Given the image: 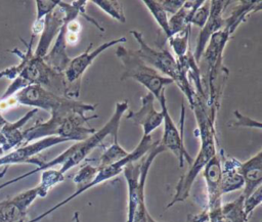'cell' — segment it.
<instances>
[{"mask_svg": "<svg viewBox=\"0 0 262 222\" xmlns=\"http://www.w3.org/2000/svg\"><path fill=\"white\" fill-rule=\"evenodd\" d=\"M260 1H239L238 4L232 9L230 15L225 17L224 27L211 36L205 51L203 53L204 59L207 63V84L209 90V96L207 97L206 103L210 110L211 116L216 118L220 91L222 86V81L219 80L222 71L225 70L222 66V55L225 49V46L236 30V28L247 18L251 12H255L261 9Z\"/></svg>", "mask_w": 262, "mask_h": 222, "instance_id": "cell-1", "label": "cell"}, {"mask_svg": "<svg viewBox=\"0 0 262 222\" xmlns=\"http://www.w3.org/2000/svg\"><path fill=\"white\" fill-rule=\"evenodd\" d=\"M127 109H128L127 100L117 102L114 114L100 129L96 130L88 138L82 141L75 142L73 145H71L69 148H67L63 152L58 154L56 158L47 162H44L41 160V162L39 163L36 169L0 184V190L10 184H13L29 176H32L33 174L42 172L47 169H52L54 166H57V165L61 166L59 169V172L62 174H66L70 169H72L73 167L83 162L87 158V156L90 154L96 147L104 148L106 147L104 145L105 142L112 143L114 140L118 139V132H119L121 119Z\"/></svg>", "mask_w": 262, "mask_h": 222, "instance_id": "cell-2", "label": "cell"}, {"mask_svg": "<svg viewBox=\"0 0 262 222\" xmlns=\"http://www.w3.org/2000/svg\"><path fill=\"white\" fill-rule=\"evenodd\" d=\"M190 108L193 110L196 120V133L200 137L201 146L196 158L193 159L186 173L179 178L175 186L174 195L167 205V209L173 207L177 203L184 202L189 196L190 189L195 181V178L204 170L208 162L217 153L218 140L216 137L215 120L212 119L210 110L207 106L205 93L195 92L193 103Z\"/></svg>", "mask_w": 262, "mask_h": 222, "instance_id": "cell-3", "label": "cell"}, {"mask_svg": "<svg viewBox=\"0 0 262 222\" xmlns=\"http://www.w3.org/2000/svg\"><path fill=\"white\" fill-rule=\"evenodd\" d=\"M135 40L139 45V49L135 50L136 55L147 65L155 69L161 75L171 79L179 89L182 91L184 96L187 98L189 106L193 103L195 95L194 89L191 86L188 78V71L190 64L194 61L192 53L189 51L181 59H176L167 49L159 47H150L143 39L142 33L136 30L130 31Z\"/></svg>", "mask_w": 262, "mask_h": 222, "instance_id": "cell-4", "label": "cell"}, {"mask_svg": "<svg viewBox=\"0 0 262 222\" xmlns=\"http://www.w3.org/2000/svg\"><path fill=\"white\" fill-rule=\"evenodd\" d=\"M98 116H86L80 113H52L45 122H37L23 131L24 145L46 137H61L69 141H82L92 135L96 129L86 127L90 120Z\"/></svg>", "mask_w": 262, "mask_h": 222, "instance_id": "cell-5", "label": "cell"}, {"mask_svg": "<svg viewBox=\"0 0 262 222\" xmlns=\"http://www.w3.org/2000/svg\"><path fill=\"white\" fill-rule=\"evenodd\" d=\"M12 104L32 106L52 113H80L94 112L96 104L84 103L55 94L40 85H30L18 91L13 97L8 98Z\"/></svg>", "mask_w": 262, "mask_h": 222, "instance_id": "cell-6", "label": "cell"}, {"mask_svg": "<svg viewBox=\"0 0 262 222\" xmlns=\"http://www.w3.org/2000/svg\"><path fill=\"white\" fill-rule=\"evenodd\" d=\"M116 55L123 64V74L121 80L133 79L151 94L159 102L165 96L166 86L173 83V81L151 66L144 63L135 53V50H130L125 46L118 45Z\"/></svg>", "mask_w": 262, "mask_h": 222, "instance_id": "cell-7", "label": "cell"}, {"mask_svg": "<svg viewBox=\"0 0 262 222\" xmlns=\"http://www.w3.org/2000/svg\"><path fill=\"white\" fill-rule=\"evenodd\" d=\"M127 40L125 37H120L117 39H112L107 42L102 43L95 49H91L92 43L87 47V49L81 53L80 55L71 58L69 64L63 71L62 75L64 78V82L67 85L66 97L70 99L76 100L80 95V87H81V79L87 69L93 63V61L101 54L104 50L108 49L113 46H118L125 43Z\"/></svg>", "mask_w": 262, "mask_h": 222, "instance_id": "cell-8", "label": "cell"}, {"mask_svg": "<svg viewBox=\"0 0 262 222\" xmlns=\"http://www.w3.org/2000/svg\"><path fill=\"white\" fill-rule=\"evenodd\" d=\"M161 112L163 114V135L160 139L161 144L165 147L166 150H170L178 161V167L182 168L184 165V161H187L188 165H190L193 161L191 156L188 153L184 146L183 142V130L179 131L173 119L169 114V109L166 102V96H164L160 101Z\"/></svg>", "mask_w": 262, "mask_h": 222, "instance_id": "cell-9", "label": "cell"}, {"mask_svg": "<svg viewBox=\"0 0 262 222\" xmlns=\"http://www.w3.org/2000/svg\"><path fill=\"white\" fill-rule=\"evenodd\" d=\"M68 141V139L61 137H46L33 141L26 145H21L17 148H14L6 152L5 154L0 156V167H8L10 165L15 164L31 163L32 160L43 150Z\"/></svg>", "mask_w": 262, "mask_h": 222, "instance_id": "cell-10", "label": "cell"}, {"mask_svg": "<svg viewBox=\"0 0 262 222\" xmlns=\"http://www.w3.org/2000/svg\"><path fill=\"white\" fill-rule=\"evenodd\" d=\"M230 3V1H210V13L206 24L200 31L195 51L192 54L196 63H199V61L202 59L203 53L211 36L224 27L225 17H223L222 14L227 5Z\"/></svg>", "mask_w": 262, "mask_h": 222, "instance_id": "cell-11", "label": "cell"}, {"mask_svg": "<svg viewBox=\"0 0 262 222\" xmlns=\"http://www.w3.org/2000/svg\"><path fill=\"white\" fill-rule=\"evenodd\" d=\"M38 197L37 187L0 202V222H26L27 211Z\"/></svg>", "mask_w": 262, "mask_h": 222, "instance_id": "cell-12", "label": "cell"}, {"mask_svg": "<svg viewBox=\"0 0 262 222\" xmlns=\"http://www.w3.org/2000/svg\"><path fill=\"white\" fill-rule=\"evenodd\" d=\"M141 105L137 112H129L126 119L141 126L143 135L148 136L163 124V114L155 107V97L148 92L140 97Z\"/></svg>", "mask_w": 262, "mask_h": 222, "instance_id": "cell-13", "label": "cell"}, {"mask_svg": "<svg viewBox=\"0 0 262 222\" xmlns=\"http://www.w3.org/2000/svg\"><path fill=\"white\" fill-rule=\"evenodd\" d=\"M203 176L207 187V207L208 212L218 211L222 208L221 204V161L217 153L205 166Z\"/></svg>", "mask_w": 262, "mask_h": 222, "instance_id": "cell-14", "label": "cell"}, {"mask_svg": "<svg viewBox=\"0 0 262 222\" xmlns=\"http://www.w3.org/2000/svg\"><path fill=\"white\" fill-rule=\"evenodd\" d=\"M218 154L221 161V192H232L244 187V179L241 174V162L233 157L226 156L223 149Z\"/></svg>", "mask_w": 262, "mask_h": 222, "instance_id": "cell-15", "label": "cell"}, {"mask_svg": "<svg viewBox=\"0 0 262 222\" xmlns=\"http://www.w3.org/2000/svg\"><path fill=\"white\" fill-rule=\"evenodd\" d=\"M239 171L244 179L242 195L246 198L262 186V150H259L248 161L241 163Z\"/></svg>", "mask_w": 262, "mask_h": 222, "instance_id": "cell-16", "label": "cell"}, {"mask_svg": "<svg viewBox=\"0 0 262 222\" xmlns=\"http://www.w3.org/2000/svg\"><path fill=\"white\" fill-rule=\"evenodd\" d=\"M128 190V205H127V222H132L134 213L139 202V174H140V160L139 163L131 162L127 164L123 170Z\"/></svg>", "mask_w": 262, "mask_h": 222, "instance_id": "cell-17", "label": "cell"}, {"mask_svg": "<svg viewBox=\"0 0 262 222\" xmlns=\"http://www.w3.org/2000/svg\"><path fill=\"white\" fill-rule=\"evenodd\" d=\"M204 3V0H187L184 1L181 8L169 17V30L170 37L181 30H183L186 26H190L189 21L194 13V11ZM169 37V38H170ZM168 38V39H169ZM167 39V40H168Z\"/></svg>", "mask_w": 262, "mask_h": 222, "instance_id": "cell-18", "label": "cell"}, {"mask_svg": "<svg viewBox=\"0 0 262 222\" xmlns=\"http://www.w3.org/2000/svg\"><path fill=\"white\" fill-rule=\"evenodd\" d=\"M190 28H191V26L188 25L183 30L172 35L168 39L169 44L172 47L174 54L176 55V59H181L190 51L189 50Z\"/></svg>", "mask_w": 262, "mask_h": 222, "instance_id": "cell-19", "label": "cell"}, {"mask_svg": "<svg viewBox=\"0 0 262 222\" xmlns=\"http://www.w3.org/2000/svg\"><path fill=\"white\" fill-rule=\"evenodd\" d=\"M63 180L64 174L60 173L59 170L47 169L42 171L40 183L36 186L38 190V197H45L52 187L61 183Z\"/></svg>", "mask_w": 262, "mask_h": 222, "instance_id": "cell-20", "label": "cell"}, {"mask_svg": "<svg viewBox=\"0 0 262 222\" xmlns=\"http://www.w3.org/2000/svg\"><path fill=\"white\" fill-rule=\"evenodd\" d=\"M129 154V151L125 150L120 144L118 139L114 140L110 145L103 148V152L101 153L100 158L98 159V167H104L112 164H115L117 162H120L121 160L125 159Z\"/></svg>", "mask_w": 262, "mask_h": 222, "instance_id": "cell-21", "label": "cell"}, {"mask_svg": "<svg viewBox=\"0 0 262 222\" xmlns=\"http://www.w3.org/2000/svg\"><path fill=\"white\" fill-rule=\"evenodd\" d=\"M142 3L146 6V8L151 13L152 17L159 25L160 29L165 35V38L168 39L170 37V30H169V16L165 9L160 4L159 0H143Z\"/></svg>", "mask_w": 262, "mask_h": 222, "instance_id": "cell-22", "label": "cell"}, {"mask_svg": "<svg viewBox=\"0 0 262 222\" xmlns=\"http://www.w3.org/2000/svg\"><path fill=\"white\" fill-rule=\"evenodd\" d=\"M244 197L241 194L234 201L222 206L223 222H248L243 212Z\"/></svg>", "mask_w": 262, "mask_h": 222, "instance_id": "cell-23", "label": "cell"}, {"mask_svg": "<svg viewBox=\"0 0 262 222\" xmlns=\"http://www.w3.org/2000/svg\"><path fill=\"white\" fill-rule=\"evenodd\" d=\"M91 3L95 4L112 18L118 20L119 23H126V17L124 14V8L121 1L118 0H92Z\"/></svg>", "mask_w": 262, "mask_h": 222, "instance_id": "cell-24", "label": "cell"}, {"mask_svg": "<svg viewBox=\"0 0 262 222\" xmlns=\"http://www.w3.org/2000/svg\"><path fill=\"white\" fill-rule=\"evenodd\" d=\"M262 202V186L258 187L252 194H250L248 197L244 198L243 202V212L247 219L252 215L253 211L260 206Z\"/></svg>", "mask_w": 262, "mask_h": 222, "instance_id": "cell-25", "label": "cell"}, {"mask_svg": "<svg viewBox=\"0 0 262 222\" xmlns=\"http://www.w3.org/2000/svg\"><path fill=\"white\" fill-rule=\"evenodd\" d=\"M210 13V1H204V3L194 11L190 18V26H195L202 29L206 24Z\"/></svg>", "mask_w": 262, "mask_h": 222, "instance_id": "cell-26", "label": "cell"}, {"mask_svg": "<svg viewBox=\"0 0 262 222\" xmlns=\"http://www.w3.org/2000/svg\"><path fill=\"white\" fill-rule=\"evenodd\" d=\"M58 1L53 0H37L36 3V18L35 20H41L46 14L51 12L57 5Z\"/></svg>", "mask_w": 262, "mask_h": 222, "instance_id": "cell-27", "label": "cell"}, {"mask_svg": "<svg viewBox=\"0 0 262 222\" xmlns=\"http://www.w3.org/2000/svg\"><path fill=\"white\" fill-rule=\"evenodd\" d=\"M233 115L235 117V121L233 124H231V126L233 127H247V128H257L259 130H261V123L259 121H256L250 117L244 116L243 114H241L238 110H234Z\"/></svg>", "mask_w": 262, "mask_h": 222, "instance_id": "cell-28", "label": "cell"}, {"mask_svg": "<svg viewBox=\"0 0 262 222\" xmlns=\"http://www.w3.org/2000/svg\"><path fill=\"white\" fill-rule=\"evenodd\" d=\"M159 2L168 15H173L181 8L184 0H159Z\"/></svg>", "mask_w": 262, "mask_h": 222, "instance_id": "cell-29", "label": "cell"}, {"mask_svg": "<svg viewBox=\"0 0 262 222\" xmlns=\"http://www.w3.org/2000/svg\"><path fill=\"white\" fill-rule=\"evenodd\" d=\"M187 222H209V216L206 209L199 214H190L187 216Z\"/></svg>", "mask_w": 262, "mask_h": 222, "instance_id": "cell-30", "label": "cell"}, {"mask_svg": "<svg viewBox=\"0 0 262 222\" xmlns=\"http://www.w3.org/2000/svg\"><path fill=\"white\" fill-rule=\"evenodd\" d=\"M73 222H80V216L79 212H75L73 215Z\"/></svg>", "mask_w": 262, "mask_h": 222, "instance_id": "cell-31", "label": "cell"}, {"mask_svg": "<svg viewBox=\"0 0 262 222\" xmlns=\"http://www.w3.org/2000/svg\"><path fill=\"white\" fill-rule=\"evenodd\" d=\"M146 222H160V221L155 220V219L150 216V214L148 213V214H147V216H146Z\"/></svg>", "mask_w": 262, "mask_h": 222, "instance_id": "cell-32", "label": "cell"}, {"mask_svg": "<svg viewBox=\"0 0 262 222\" xmlns=\"http://www.w3.org/2000/svg\"><path fill=\"white\" fill-rule=\"evenodd\" d=\"M3 142H4V141H3V137L0 135V148H1L2 145H3Z\"/></svg>", "mask_w": 262, "mask_h": 222, "instance_id": "cell-33", "label": "cell"}]
</instances>
